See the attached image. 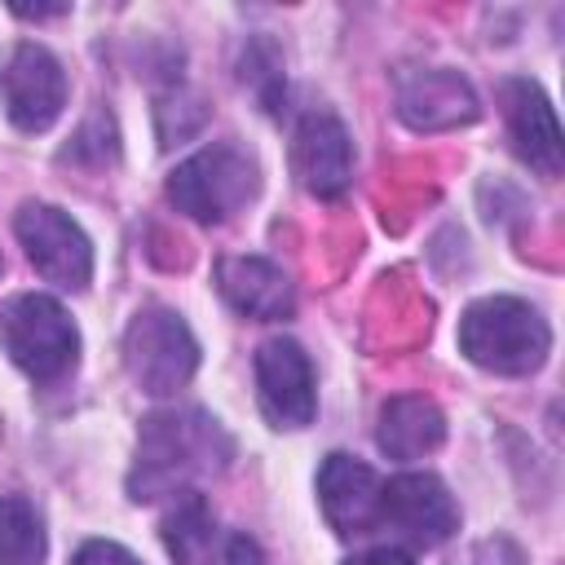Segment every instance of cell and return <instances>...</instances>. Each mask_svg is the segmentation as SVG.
Masks as SVG:
<instances>
[{"instance_id":"1","label":"cell","mask_w":565,"mask_h":565,"mask_svg":"<svg viewBox=\"0 0 565 565\" xmlns=\"http://www.w3.org/2000/svg\"><path fill=\"white\" fill-rule=\"evenodd\" d=\"M230 455H234V441L207 411H159L141 419L128 490L132 499H159V494L185 490L190 477L221 472Z\"/></svg>"},{"instance_id":"2","label":"cell","mask_w":565,"mask_h":565,"mask_svg":"<svg viewBox=\"0 0 565 565\" xmlns=\"http://www.w3.org/2000/svg\"><path fill=\"white\" fill-rule=\"evenodd\" d=\"M459 349L468 362L494 375H530L547 362L552 331L543 313L521 296L472 300L459 318Z\"/></svg>"},{"instance_id":"3","label":"cell","mask_w":565,"mask_h":565,"mask_svg":"<svg viewBox=\"0 0 565 565\" xmlns=\"http://www.w3.org/2000/svg\"><path fill=\"white\" fill-rule=\"evenodd\" d=\"M260 190V168L247 150L230 146V141H216V146H203L199 154H190L185 163L172 168L168 177V199L177 212L203 221V225H216V221H230L238 207L252 203V194Z\"/></svg>"},{"instance_id":"4","label":"cell","mask_w":565,"mask_h":565,"mask_svg":"<svg viewBox=\"0 0 565 565\" xmlns=\"http://www.w3.org/2000/svg\"><path fill=\"white\" fill-rule=\"evenodd\" d=\"M0 344L13 366L40 384L62 380L79 358V331L71 313L44 291H22L0 305Z\"/></svg>"},{"instance_id":"5","label":"cell","mask_w":565,"mask_h":565,"mask_svg":"<svg viewBox=\"0 0 565 565\" xmlns=\"http://www.w3.org/2000/svg\"><path fill=\"white\" fill-rule=\"evenodd\" d=\"M124 366L150 397H168L199 371V340L172 309H141L124 331Z\"/></svg>"},{"instance_id":"6","label":"cell","mask_w":565,"mask_h":565,"mask_svg":"<svg viewBox=\"0 0 565 565\" xmlns=\"http://www.w3.org/2000/svg\"><path fill=\"white\" fill-rule=\"evenodd\" d=\"M13 234L26 247L35 274L62 291H84L93 278V243L88 234L53 203H22L13 216Z\"/></svg>"},{"instance_id":"7","label":"cell","mask_w":565,"mask_h":565,"mask_svg":"<svg viewBox=\"0 0 565 565\" xmlns=\"http://www.w3.org/2000/svg\"><path fill=\"white\" fill-rule=\"evenodd\" d=\"M0 97H4V115L22 132H44L66 106V71L44 44L22 40L9 49L0 66Z\"/></svg>"},{"instance_id":"8","label":"cell","mask_w":565,"mask_h":565,"mask_svg":"<svg viewBox=\"0 0 565 565\" xmlns=\"http://www.w3.org/2000/svg\"><path fill=\"white\" fill-rule=\"evenodd\" d=\"M380 521L411 547H441L459 530V503L433 472H397L380 486Z\"/></svg>"},{"instance_id":"9","label":"cell","mask_w":565,"mask_h":565,"mask_svg":"<svg viewBox=\"0 0 565 565\" xmlns=\"http://www.w3.org/2000/svg\"><path fill=\"white\" fill-rule=\"evenodd\" d=\"M256 397L274 428H305L313 419L318 411L313 366L296 340L274 335L256 349Z\"/></svg>"},{"instance_id":"10","label":"cell","mask_w":565,"mask_h":565,"mask_svg":"<svg viewBox=\"0 0 565 565\" xmlns=\"http://www.w3.org/2000/svg\"><path fill=\"white\" fill-rule=\"evenodd\" d=\"M477 93L463 75L446 71V66H424V71H402L397 75V115L419 128V132H437V128H459L477 119Z\"/></svg>"},{"instance_id":"11","label":"cell","mask_w":565,"mask_h":565,"mask_svg":"<svg viewBox=\"0 0 565 565\" xmlns=\"http://www.w3.org/2000/svg\"><path fill=\"white\" fill-rule=\"evenodd\" d=\"M380 477L371 463L335 450L322 459L318 468V503L322 516L331 521L335 534H366L371 525H380Z\"/></svg>"},{"instance_id":"12","label":"cell","mask_w":565,"mask_h":565,"mask_svg":"<svg viewBox=\"0 0 565 565\" xmlns=\"http://www.w3.org/2000/svg\"><path fill=\"white\" fill-rule=\"evenodd\" d=\"M291 163L309 194H318V199L344 194L353 181V141H349L344 124L322 110L305 115L296 128V141H291Z\"/></svg>"},{"instance_id":"13","label":"cell","mask_w":565,"mask_h":565,"mask_svg":"<svg viewBox=\"0 0 565 565\" xmlns=\"http://www.w3.org/2000/svg\"><path fill=\"white\" fill-rule=\"evenodd\" d=\"M216 287L221 296L247 313V318H260V322H274V318H287L296 309V291H291V278L265 260V256H225L216 265Z\"/></svg>"},{"instance_id":"14","label":"cell","mask_w":565,"mask_h":565,"mask_svg":"<svg viewBox=\"0 0 565 565\" xmlns=\"http://www.w3.org/2000/svg\"><path fill=\"white\" fill-rule=\"evenodd\" d=\"M503 106H508V128H512L516 154L530 168H539L543 177H556L561 172V128H556V115H552V102L543 97V88L530 79H508Z\"/></svg>"},{"instance_id":"15","label":"cell","mask_w":565,"mask_h":565,"mask_svg":"<svg viewBox=\"0 0 565 565\" xmlns=\"http://www.w3.org/2000/svg\"><path fill=\"white\" fill-rule=\"evenodd\" d=\"M375 441L388 459H419L446 441V415L437 411V402H428L419 393L388 397L380 411Z\"/></svg>"},{"instance_id":"16","label":"cell","mask_w":565,"mask_h":565,"mask_svg":"<svg viewBox=\"0 0 565 565\" xmlns=\"http://www.w3.org/2000/svg\"><path fill=\"white\" fill-rule=\"evenodd\" d=\"M159 539H163V547L177 565H199L212 552V539H216L212 503L194 486L172 490V503L163 508V521H159Z\"/></svg>"},{"instance_id":"17","label":"cell","mask_w":565,"mask_h":565,"mask_svg":"<svg viewBox=\"0 0 565 565\" xmlns=\"http://www.w3.org/2000/svg\"><path fill=\"white\" fill-rule=\"evenodd\" d=\"M44 561V521L31 499L0 494V565H40Z\"/></svg>"},{"instance_id":"18","label":"cell","mask_w":565,"mask_h":565,"mask_svg":"<svg viewBox=\"0 0 565 565\" xmlns=\"http://www.w3.org/2000/svg\"><path fill=\"white\" fill-rule=\"evenodd\" d=\"M71 565H141L124 543H110V539H88L75 556H71Z\"/></svg>"},{"instance_id":"19","label":"cell","mask_w":565,"mask_h":565,"mask_svg":"<svg viewBox=\"0 0 565 565\" xmlns=\"http://www.w3.org/2000/svg\"><path fill=\"white\" fill-rule=\"evenodd\" d=\"M221 565H265V552H260L256 539L230 534V539H225V552H221Z\"/></svg>"},{"instance_id":"20","label":"cell","mask_w":565,"mask_h":565,"mask_svg":"<svg viewBox=\"0 0 565 565\" xmlns=\"http://www.w3.org/2000/svg\"><path fill=\"white\" fill-rule=\"evenodd\" d=\"M344 565H415V556L406 547H371L362 556H349Z\"/></svg>"}]
</instances>
